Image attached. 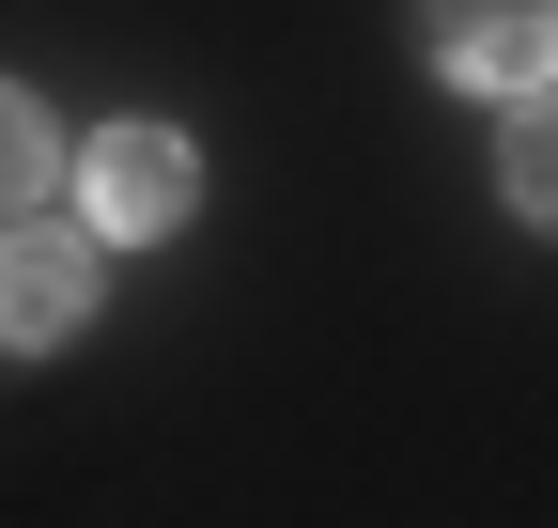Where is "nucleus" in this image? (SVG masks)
<instances>
[{"label":"nucleus","mask_w":558,"mask_h":528,"mask_svg":"<svg viewBox=\"0 0 558 528\" xmlns=\"http://www.w3.org/2000/svg\"><path fill=\"white\" fill-rule=\"evenodd\" d=\"M202 203V156H186V124H94L78 141V233L94 249H140V233H171Z\"/></svg>","instance_id":"nucleus-1"},{"label":"nucleus","mask_w":558,"mask_h":528,"mask_svg":"<svg viewBox=\"0 0 558 528\" xmlns=\"http://www.w3.org/2000/svg\"><path fill=\"white\" fill-rule=\"evenodd\" d=\"M94 280H109V264H94V233H62V218H0V343H62V326H78L94 311Z\"/></svg>","instance_id":"nucleus-2"},{"label":"nucleus","mask_w":558,"mask_h":528,"mask_svg":"<svg viewBox=\"0 0 558 528\" xmlns=\"http://www.w3.org/2000/svg\"><path fill=\"white\" fill-rule=\"evenodd\" d=\"M418 32H435V62L481 79V94H543L558 79V0H418Z\"/></svg>","instance_id":"nucleus-3"},{"label":"nucleus","mask_w":558,"mask_h":528,"mask_svg":"<svg viewBox=\"0 0 558 528\" xmlns=\"http://www.w3.org/2000/svg\"><path fill=\"white\" fill-rule=\"evenodd\" d=\"M497 187H512V218H543V233H558V79H543V94H512V124H497Z\"/></svg>","instance_id":"nucleus-4"},{"label":"nucleus","mask_w":558,"mask_h":528,"mask_svg":"<svg viewBox=\"0 0 558 528\" xmlns=\"http://www.w3.org/2000/svg\"><path fill=\"white\" fill-rule=\"evenodd\" d=\"M47 187H62V124H47L16 79H0V218H32Z\"/></svg>","instance_id":"nucleus-5"}]
</instances>
